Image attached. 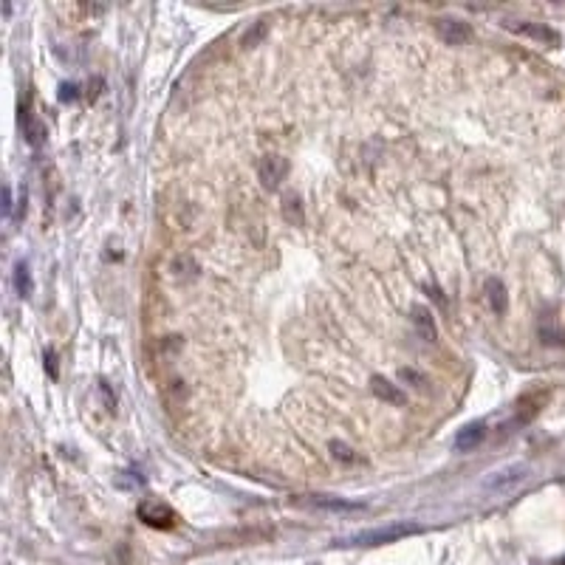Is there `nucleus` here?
<instances>
[{
    "instance_id": "obj_11",
    "label": "nucleus",
    "mask_w": 565,
    "mask_h": 565,
    "mask_svg": "<svg viewBox=\"0 0 565 565\" xmlns=\"http://www.w3.org/2000/svg\"><path fill=\"white\" fill-rule=\"evenodd\" d=\"M515 31H520V34H529V37H535V40H540V42H560V37H557V31H552L549 25H535V23H518V25H512Z\"/></svg>"
},
{
    "instance_id": "obj_10",
    "label": "nucleus",
    "mask_w": 565,
    "mask_h": 565,
    "mask_svg": "<svg viewBox=\"0 0 565 565\" xmlns=\"http://www.w3.org/2000/svg\"><path fill=\"white\" fill-rule=\"evenodd\" d=\"M280 215L288 227H302V224H305V210H302L299 198H294V195H285V198H282Z\"/></svg>"
},
{
    "instance_id": "obj_2",
    "label": "nucleus",
    "mask_w": 565,
    "mask_h": 565,
    "mask_svg": "<svg viewBox=\"0 0 565 565\" xmlns=\"http://www.w3.org/2000/svg\"><path fill=\"white\" fill-rule=\"evenodd\" d=\"M139 518L147 523V526H153V529H173L176 526V512L167 506V503H159V501H144L142 506H139Z\"/></svg>"
},
{
    "instance_id": "obj_1",
    "label": "nucleus",
    "mask_w": 565,
    "mask_h": 565,
    "mask_svg": "<svg viewBox=\"0 0 565 565\" xmlns=\"http://www.w3.org/2000/svg\"><path fill=\"white\" fill-rule=\"evenodd\" d=\"M418 532H421V526H416V523H393L387 529H373V532L353 535V537L342 540V546H384V543H396L401 537L418 535Z\"/></svg>"
},
{
    "instance_id": "obj_17",
    "label": "nucleus",
    "mask_w": 565,
    "mask_h": 565,
    "mask_svg": "<svg viewBox=\"0 0 565 565\" xmlns=\"http://www.w3.org/2000/svg\"><path fill=\"white\" fill-rule=\"evenodd\" d=\"M45 359H48V370H51V376H57V365H54V353H48Z\"/></svg>"
},
{
    "instance_id": "obj_5",
    "label": "nucleus",
    "mask_w": 565,
    "mask_h": 565,
    "mask_svg": "<svg viewBox=\"0 0 565 565\" xmlns=\"http://www.w3.org/2000/svg\"><path fill=\"white\" fill-rule=\"evenodd\" d=\"M370 390H373V396H376L379 401H384V404H393V407H404V404H407L404 390H401L399 384H393L390 379H384V376H370Z\"/></svg>"
},
{
    "instance_id": "obj_4",
    "label": "nucleus",
    "mask_w": 565,
    "mask_h": 565,
    "mask_svg": "<svg viewBox=\"0 0 565 565\" xmlns=\"http://www.w3.org/2000/svg\"><path fill=\"white\" fill-rule=\"evenodd\" d=\"M526 467L523 464H512V467H503V469H498V472H492V478L486 481V489H492V492H506V489H512V486H518L520 481H526Z\"/></svg>"
},
{
    "instance_id": "obj_15",
    "label": "nucleus",
    "mask_w": 565,
    "mask_h": 565,
    "mask_svg": "<svg viewBox=\"0 0 565 565\" xmlns=\"http://www.w3.org/2000/svg\"><path fill=\"white\" fill-rule=\"evenodd\" d=\"M263 34H266V23L261 20V23H255V25H252V28H249V31L244 34V45H246V48L258 45V42L263 40Z\"/></svg>"
},
{
    "instance_id": "obj_14",
    "label": "nucleus",
    "mask_w": 565,
    "mask_h": 565,
    "mask_svg": "<svg viewBox=\"0 0 565 565\" xmlns=\"http://www.w3.org/2000/svg\"><path fill=\"white\" fill-rule=\"evenodd\" d=\"M314 506L331 509V512H359V503H345V501H314Z\"/></svg>"
},
{
    "instance_id": "obj_3",
    "label": "nucleus",
    "mask_w": 565,
    "mask_h": 565,
    "mask_svg": "<svg viewBox=\"0 0 565 565\" xmlns=\"http://www.w3.org/2000/svg\"><path fill=\"white\" fill-rule=\"evenodd\" d=\"M288 161L282 159V156H263L261 161H258V178H261V184L263 187H278L280 181H285V176H288Z\"/></svg>"
},
{
    "instance_id": "obj_13",
    "label": "nucleus",
    "mask_w": 565,
    "mask_h": 565,
    "mask_svg": "<svg viewBox=\"0 0 565 565\" xmlns=\"http://www.w3.org/2000/svg\"><path fill=\"white\" fill-rule=\"evenodd\" d=\"M328 447H331V452H333L336 461H342V464H353V461H356V455H353V450H350L348 444H342V441H331Z\"/></svg>"
},
{
    "instance_id": "obj_12",
    "label": "nucleus",
    "mask_w": 565,
    "mask_h": 565,
    "mask_svg": "<svg viewBox=\"0 0 565 565\" xmlns=\"http://www.w3.org/2000/svg\"><path fill=\"white\" fill-rule=\"evenodd\" d=\"M14 285H17L20 297H28V294H31V272H28L25 263L17 266V272H14Z\"/></svg>"
},
{
    "instance_id": "obj_16",
    "label": "nucleus",
    "mask_w": 565,
    "mask_h": 565,
    "mask_svg": "<svg viewBox=\"0 0 565 565\" xmlns=\"http://www.w3.org/2000/svg\"><path fill=\"white\" fill-rule=\"evenodd\" d=\"M399 376H401L404 382L416 384V387H424V384H427V376H424V373H418L416 367H401V370H399Z\"/></svg>"
},
{
    "instance_id": "obj_8",
    "label": "nucleus",
    "mask_w": 565,
    "mask_h": 565,
    "mask_svg": "<svg viewBox=\"0 0 565 565\" xmlns=\"http://www.w3.org/2000/svg\"><path fill=\"white\" fill-rule=\"evenodd\" d=\"M484 291L489 297V305L495 314H506L509 311V294H506V285L498 280V278H489L484 282Z\"/></svg>"
},
{
    "instance_id": "obj_6",
    "label": "nucleus",
    "mask_w": 565,
    "mask_h": 565,
    "mask_svg": "<svg viewBox=\"0 0 565 565\" xmlns=\"http://www.w3.org/2000/svg\"><path fill=\"white\" fill-rule=\"evenodd\" d=\"M435 31L441 34V40L444 42H450V45H461V42H467L469 40V25L464 23V20H438L435 23Z\"/></svg>"
},
{
    "instance_id": "obj_9",
    "label": "nucleus",
    "mask_w": 565,
    "mask_h": 565,
    "mask_svg": "<svg viewBox=\"0 0 565 565\" xmlns=\"http://www.w3.org/2000/svg\"><path fill=\"white\" fill-rule=\"evenodd\" d=\"M481 438H484V424L478 421V424H467L464 430H458V435H455V450H461V452H469L475 444H481Z\"/></svg>"
},
{
    "instance_id": "obj_7",
    "label": "nucleus",
    "mask_w": 565,
    "mask_h": 565,
    "mask_svg": "<svg viewBox=\"0 0 565 565\" xmlns=\"http://www.w3.org/2000/svg\"><path fill=\"white\" fill-rule=\"evenodd\" d=\"M410 322L416 325V331H418L421 339H427V342L435 339V322H433V314H430L427 305H413L410 308Z\"/></svg>"
}]
</instances>
